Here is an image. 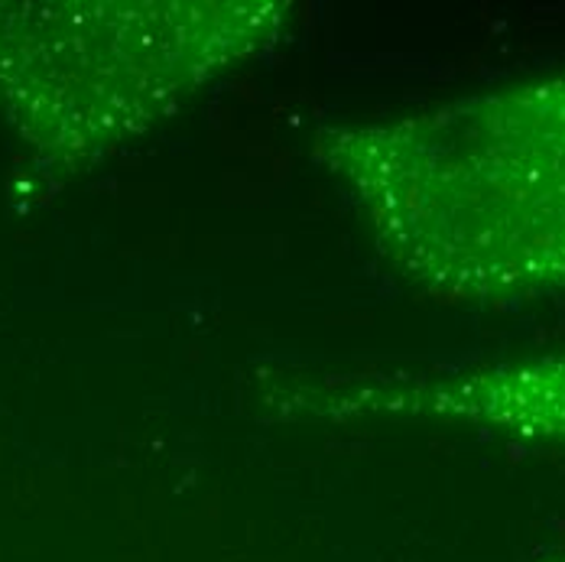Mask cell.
Segmentation results:
<instances>
[{
	"label": "cell",
	"instance_id": "1",
	"mask_svg": "<svg viewBox=\"0 0 565 562\" xmlns=\"http://www.w3.org/2000/svg\"><path fill=\"white\" fill-rule=\"evenodd\" d=\"M312 157L419 296L465 309L565 299V68L319 124Z\"/></svg>",
	"mask_w": 565,
	"mask_h": 562
},
{
	"label": "cell",
	"instance_id": "2",
	"mask_svg": "<svg viewBox=\"0 0 565 562\" xmlns=\"http://www.w3.org/2000/svg\"><path fill=\"white\" fill-rule=\"evenodd\" d=\"M289 20L282 0L0 7V102L30 140L98 157L274 50Z\"/></svg>",
	"mask_w": 565,
	"mask_h": 562
},
{
	"label": "cell",
	"instance_id": "3",
	"mask_svg": "<svg viewBox=\"0 0 565 562\" xmlns=\"http://www.w3.org/2000/svg\"><path fill=\"white\" fill-rule=\"evenodd\" d=\"M280 423H423L565 452V348L446 368H374L250 378Z\"/></svg>",
	"mask_w": 565,
	"mask_h": 562
},
{
	"label": "cell",
	"instance_id": "4",
	"mask_svg": "<svg viewBox=\"0 0 565 562\" xmlns=\"http://www.w3.org/2000/svg\"><path fill=\"white\" fill-rule=\"evenodd\" d=\"M553 562H565V550H563V553H559V556H556V560H553Z\"/></svg>",
	"mask_w": 565,
	"mask_h": 562
}]
</instances>
